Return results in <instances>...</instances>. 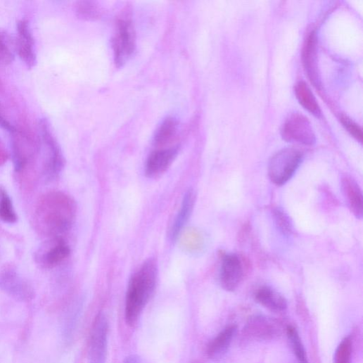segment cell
I'll use <instances>...</instances> for the list:
<instances>
[{
  "mask_svg": "<svg viewBox=\"0 0 363 363\" xmlns=\"http://www.w3.org/2000/svg\"><path fill=\"white\" fill-rule=\"evenodd\" d=\"M75 216L76 205L72 198L60 191H51L37 201L34 226L44 237L62 238L72 228Z\"/></svg>",
  "mask_w": 363,
  "mask_h": 363,
  "instance_id": "cell-1",
  "label": "cell"
},
{
  "mask_svg": "<svg viewBox=\"0 0 363 363\" xmlns=\"http://www.w3.org/2000/svg\"><path fill=\"white\" fill-rule=\"evenodd\" d=\"M158 266L156 260H146L132 276L126 294L125 321L134 326L151 300L156 288Z\"/></svg>",
  "mask_w": 363,
  "mask_h": 363,
  "instance_id": "cell-2",
  "label": "cell"
},
{
  "mask_svg": "<svg viewBox=\"0 0 363 363\" xmlns=\"http://www.w3.org/2000/svg\"><path fill=\"white\" fill-rule=\"evenodd\" d=\"M302 160V153L294 148H284L272 155L267 166L272 183L278 186L286 185L294 176Z\"/></svg>",
  "mask_w": 363,
  "mask_h": 363,
  "instance_id": "cell-3",
  "label": "cell"
},
{
  "mask_svg": "<svg viewBox=\"0 0 363 363\" xmlns=\"http://www.w3.org/2000/svg\"><path fill=\"white\" fill-rule=\"evenodd\" d=\"M39 130L46 152L43 173L45 179L51 182L61 174L65 166V158L47 120H41Z\"/></svg>",
  "mask_w": 363,
  "mask_h": 363,
  "instance_id": "cell-4",
  "label": "cell"
},
{
  "mask_svg": "<svg viewBox=\"0 0 363 363\" xmlns=\"http://www.w3.org/2000/svg\"><path fill=\"white\" fill-rule=\"evenodd\" d=\"M0 290L20 302H28L34 298V288L13 263L0 268Z\"/></svg>",
  "mask_w": 363,
  "mask_h": 363,
  "instance_id": "cell-5",
  "label": "cell"
},
{
  "mask_svg": "<svg viewBox=\"0 0 363 363\" xmlns=\"http://www.w3.org/2000/svg\"><path fill=\"white\" fill-rule=\"evenodd\" d=\"M109 323L107 316L99 312L91 329L88 363H106L108 349Z\"/></svg>",
  "mask_w": 363,
  "mask_h": 363,
  "instance_id": "cell-6",
  "label": "cell"
},
{
  "mask_svg": "<svg viewBox=\"0 0 363 363\" xmlns=\"http://www.w3.org/2000/svg\"><path fill=\"white\" fill-rule=\"evenodd\" d=\"M136 46V32L132 22L127 18L120 20L113 39L116 65L119 67L124 65L134 54Z\"/></svg>",
  "mask_w": 363,
  "mask_h": 363,
  "instance_id": "cell-7",
  "label": "cell"
},
{
  "mask_svg": "<svg viewBox=\"0 0 363 363\" xmlns=\"http://www.w3.org/2000/svg\"><path fill=\"white\" fill-rule=\"evenodd\" d=\"M70 253V246L63 238H48L35 252L34 260L41 268L51 269L63 262Z\"/></svg>",
  "mask_w": 363,
  "mask_h": 363,
  "instance_id": "cell-8",
  "label": "cell"
},
{
  "mask_svg": "<svg viewBox=\"0 0 363 363\" xmlns=\"http://www.w3.org/2000/svg\"><path fill=\"white\" fill-rule=\"evenodd\" d=\"M284 140L306 146L316 143V136L308 119L300 113H294L288 117L282 128Z\"/></svg>",
  "mask_w": 363,
  "mask_h": 363,
  "instance_id": "cell-9",
  "label": "cell"
},
{
  "mask_svg": "<svg viewBox=\"0 0 363 363\" xmlns=\"http://www.w3.org/2000/svg\"><path fill=\"white\" fill-rule=\"evenodd\" d=\"M245 274L243 260L235 253H227L222 257L219 283L223 289L233 292L241 284Z\"/></svg>",
  "mask_w": 363,
  "mask_h": 363,
  "instance_id": "cell-10",
  "label": "cell"
},
{
  "mask_svg": "<svg viewBox=\"0 0 363 363\" xmlns=\"http://www.w3.org/2000/svg\"><path fill=\"white\" fill-rule=\"evenodd\" d=\"M281 332L279 323L264 316L251 317L246 324L243 333L250 339L257 340H267L274 339Z\"/></svg>",
  "mask_w": 363,
  "mask_h": 363,
  "instance_id": "cell-11",
  "label": "cell"
},
{
  "mask_svg": "<svg viewBox=\"0 0 363 363\" xmlns=\"http://www.w3.org/2000/svg\"><path fill=\"white\" fill-rule=\"evenodd\" d=\"M16 49L18 56L27 68L32 69L37 64L34 40L28 21L22 20L17 25Z\"/></svg>",
  "mask_w": 363,
  "mask_h": 363,
  "instance_id": "cell-12",
  "label": "cell"
},
{
  "mask_svg": "<svg viewBox=\"0 0 363 363\" xmlns=\"http://www.w3.org/2000/svg\"><path fill=\"white\" fill-rule=\"evenodd\" d=\"M178 151V147H172L152 152L146 163V176L155 178L166 172L175 160Z\"/></svg>",
  "mask_w": 363,
  "mask_h": 363,
  "instance_id": "cell-13",
  "label": "cell"
},
{
  "mask_svg": "<svg viewBox=\"0 0 363 363\" xmlns=\"http://www.w3.org/2000/svg\"><path fill=\"white\" fill-rule=\"evenodd\" d=\"M196 193L193 190H189L185 194L174 221L169 231V239L174 243L187 225L194 210Z\"/></svg>",
  "mask_w": 363,
  "mask_h": 363,
  "instance_id": "cell-14",
  "label": "cell"
},
{
  "mask_svg": "<svg viewBox=\"0 0 363 363\" xmlns=\"http://www.w3.org/2000/svg\"><path fill=\"white\" fill-rule=\"evenodd\" d=\"M340 186L343 197L351 213L357 219L363 214V199L361 189L357 181L348 174L340 179Z\"/></svg>",
  "mask_w": 363,
  "mask_h": 363,
  "instance_id": "cell-15",
  "label": "cell"
},
{
  "mask_svg": "<svg viewBox=\"0 0 363 363\" xmlns=\"http://www.w3.org/2000/svg\"><path fill=\"white\" fill-rule=\"evenodd\" d=\"M255 300L264 307L274 312H281L288 307L285 297L276 290L262 286L255 293Z\"/></svg>",
  "mask_w": 363,
  "mask_h": 363,
  "instance_id": "cell-16",
  "label": "cell"
},
{
  "mask_svg": "<svg viewBox=\"0 0 363 363\" xmlns=\"http://www.w3.org/2000/svg\"><path fill=\"white\" fill-rule=\"evenodd\" d=\"M236 332V326H229L219 333L208 345L207 354L212 359L222 357L228 350Z\"/></svg>",
  "mask_w": 363,
  "mask_h": 363,
  "instance_id": "cell-17",
  "label": "cell"
},
{
  "mask_svg": "<svg viewBox=\"0 0 363 363\" xmlns=\"http://www.w3.org/2000/svg\"><path fill=\"white\" fill-rule=\"evenodd\" d=\"M295 94L300 105L314 116L321 114L318 103L311 89L304 82H298L295 86Z\"/></svg>",
  "mask_w": 363,
  "mask_h": 363,
  "instance_id": "cell-18",
  "label": "cell"
},
{
  "mask_svg": "<svg viewBox=\"0 0 363 363\" xmlns=\"http://www.w3.org/2000/svg\"><path fill=\"white\" fill-rule=\"evenodd\" d=\"M18 219L10 195L3 186H0V219L5 223L13 224L17 222Z\"/></svg>",
  "mask_w": 363,
  "mask_h": 363,
  "instance_id": "cell-19",
  "label": "cell"
},
{
  "mask_svg": "<svg viewBox=\"0 0 363 363\" xmlns=\"http://www.w3.org/2000/svg\"><path fill=\"white\" fill-rule=\"evenodd\" d=\"M178 123L172 117L165 120L157 129L154 136L156 146H164L170 142L177 133Z\"/></svg>",
  "mask_w": 363,
  "mask_h": 363,
  "instance_id": "cell-20",
  "label": "cell"
},
{
  "mask_svg": "<svg viewBox=\"0 0 363 363\" xmlns=\"http://www.w3.org/2000/svg\"><path fill=\"white\" fill-rule=\"evenodd\" d=\"M315 56H316V37L315 34L312 33L309 37L305 51L304 59L306 68L311 78L317 80V73L315 68Z\"/></svg>",
  "mask_w": 363,
  "mask_h": 363,
  "instance_id": "cell-21",
  "label": "cell"
},
{
  "mask_svg": "<svg viewBox=\"0 0 363 363\" xmlns=\"http://www.w3.org/2000/svg\"><path fill=\"white\" fill-rule=\"evenodd\" d=\"M288 336L299 363H309L305 349L297 330L294 327L289 326Z\"/></svg>",
  "mask_w": 363,
  "mask_h": 363,
  "instance_id": "cell-22",
  "label": "cell"
},
{
  "mask_svg": "<svg viewBox=\"0 0 363 363\" xmlns=\"http://www.w3.org/2000/svg\"><path fill=\"white\" fill-rule=\"evenodd\" d=\"M75 11L79 18L85 20H96L101 15L98 6L89 1L78 2L75 6Z\"/></svg>",
  "mask_w": 363,
  "mask_h": 363,
  "instance_id": "cell-23",
  "label": "cell"
},
{
  "mask_svg": "<svg viewBox=\"0 0 363 363\" xmlns=\"http://www.w3.org/2000/svg\"><path fill=\"white\" fill-rule=\"evenodd\" d=\"M274 217L279 231L285 236H290L293 233V226L290 217L282 209L274 210Z\"/></svg>",
  "mask_w": 363,
  "mask_h": 363,
  "instance_id": "cell-24",
  "label": "cell"
},
{
  "mask_svg": "<svg viewBox=\"0 0 363 363\" xmlns=\"http://www.w3.org/2000/svg\"><path fill=\"white\" fill-rule=\"evenodd\" d=\"M15 56L10 42L5 34L0 32V63L8 65L13 63Z\"/></svg>",
  "mask_w": 363,
  "mask_h": 363,
  "instance_id": "cell-25",
  "label": "cell"
},
{
  "mask_svg": "<svg viewBox=\"0 0 363 363\" xmlns=\"http://www.w3.org/2000/svg\"><path fill=\"white\" fill-rule=\"evenodd\" d=\"M351 354V340L345 338L340 343L335 352L334 363H350Z\"/></svg>",
  "mask_w": 363,
  "mask_h": 363,
  "instance_id": "cell-26",
  "label": "cell"
},
{
  "mask_svg": "<svg viewBox=\"0 0 363 363\" xmlns=\"http://www.w3.org/2000/svg\"><path fill=\"white\" fill-rule=\"evenodd\" d=\"M340 120L348 132L357 140L362 142V132L359 127L346 116H342Z\"/></svg>",
  "mask_w": 363,
  "mask_h": 363,
  "instance_id": "cell-27",
  "label": "cell"
},
{
  "mask_svg": "<svg viewBox=\"0 0 363 363\" xmlns=\"http://www.w3.org/2000/svg\"><path fill=\"white\" fill-rule=\"evenodd\" d=\"M8 158V152L1 141H0V166L4 165L7 163Z\"/></svg>",
  "mask_w": 363,
  "mask_h": 363,
  "instance_id": "cell-28",
  "label": "cell"
},
{
  "mask_svg": "<svg viewBox=\"0 0 363 363\" xmlns=\"http://www.w3.org/2000/svg\"><path fill=\"white\" fill-rule=\"evenodd\" d=\"M123 363H143V360L138 355H130L125 359Z\"/></svg>",
  "mask_w": 363,
  "mask_h": 363,
  "instance_id": "cell-29",
  "label": "cell"
},
{
  "mask_svg": "<svg viewBox=\"0 0 363 363\" xmlns=\"http://www.w3.org/2000/svg\"><path fill=\"white\" fill-rule=\"evenodd\" d=\"M0 127L12 133L15 130V129L1 115H0Z\"/></svg>",
  "mask_w": 363,
  "mask_h": 363,
  "instance_id": "cell-30",
  "label": "cell"
}]
</instances>
